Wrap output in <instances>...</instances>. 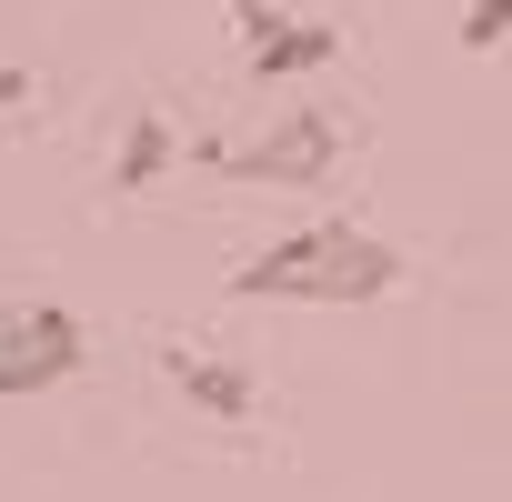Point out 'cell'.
<instances>
[{
	"mask_svg": "<svg viewBox=\"0 0 512 502\" xmlns=\"http://www.w3.org/2000/svg\"><path fill=\"white\" fill-rule=\"evenodd\" d=\"M402 292V251L382 231H352V221H312V231H282L272 251L231 262V302H382Z\"/></svg>",
	"mask_w": 512,
	"mask_h": 502,
	"instance_id": "1",
	"label": "cell"
},
{
	"mask_svg": "<svg viewBox=\"0 0 512 502\" xmlns=\"http://www.w3.org/2000/svg\"><path fill=\"white\" fill-rule=\"evenodd\" d=\"M211 171L231 181H272V191H322L342 171V111H292L272 131H251V141H201Z\"/></svg>",
	"mask_w": 512,
	"mask_h": 502,
	"instance_id": "2",
	"label": "cell"
},
{
	"mask_svg": "<svg viewBox=\"0 0 512 502\" xmlns=\"http://www.w3.org/2000/svg\"><path fill=\"white\" fill-rule=\"evenodd\" d=\"M81 352H91V342H81V322H71L61 302H0V392H11V402L71 382Z\"/></svg>",
	"mask_w": 512,
	"mask_h": 502,
	"instance_id": "3",
	"label": "cell"
},
{
	"mask_svg": "<svg viewBox=\"0 0 512 502\" xmlns=\"http://www.w3.org/2000/svg\"><path fill=\"white\" fill-rule=\"evenodd\" d=\"M231 31H241V61L262 71V81H292V71H332V61H342V31H322V21H282V11H262V0H241Z\"/></svg>",
	"mask_w": 512,
	"mask_h": 502,
	"instance_id": "4",
	"label": "cell"
},
{
	"mask_svg": "<svg viewBox=\"0 0 512 502\" xmlns=\"http://www.w3.org/2000/svg\"><path fill=\"white\" fill-rule=\"evenodd\" d=\"M161 362V382L191 402V412H211V422H251V412H262V382H251L241 362H221V352H191V342H161L151 352Z\"/></svg>",
	"mask_w": 512,
	"mask_h": 502,
	"instance_id": "5",
	"label": "cell"
},
{
	"mask_svg": "<svg viewBox=\"0 0 512 502\" xmlns=\"http://www.w3.org/2000/svg\"><path fill=\"white\" fill-rule=\"evenodd\" d=\"M171 151H181V141H171V121H161V111H141V121L121 131V161H111V201H141V191L171 171Z\"/></svg>",
	"mask_w": 512,
	"mask_h": 502,
	"instance_id": "6",
	"label": "cell"
},
{
	"mask_svg": "<svg viewBox=\"0 0 512 502\" xmlns=\"http://www.w3.org/2000/svg\"><path fill=\"white\" fill-rule=\"evenodd\" d=\"M512 41V0H462V51H502Z\"/></svg>",
	"mask_w": 512,
	"mask_h": 502,
	"instance_id": "7",
	"label": "cell"
},
{
	"mask_svg": "<svg viewBox=\"0 0 512 502\" xmlns=\"http://www.w3.org/2000/svg\"><path fill=\"white\" fill-rule=\"evenodd\" d=\"M31 101V71H11V61H0V111H21Z\"/></svg>",
	"mask_w": 512,
	"mask_h": 502,
	"instance_id": "8",
	"label": "cell"
}]
</instances>
